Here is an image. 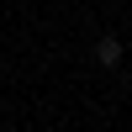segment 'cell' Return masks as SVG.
Listing matches in <instances>:
<instances>
[{
  "label": "cell",
  "mask_w": 132,
  "mask_h": 132,
  "mask_svg": "<svg viewBox=\"0 0 132 132\" xmlns=\"http://www.w3.org/2000/svg\"><path fill=\"white\" fill-rule=\"evenodd\" d=\"M122 58H127V53H122V37H101V42H95V63H101V69H116Z\"/></svg>",
  "instance_id": "1"
}]
</instances>
